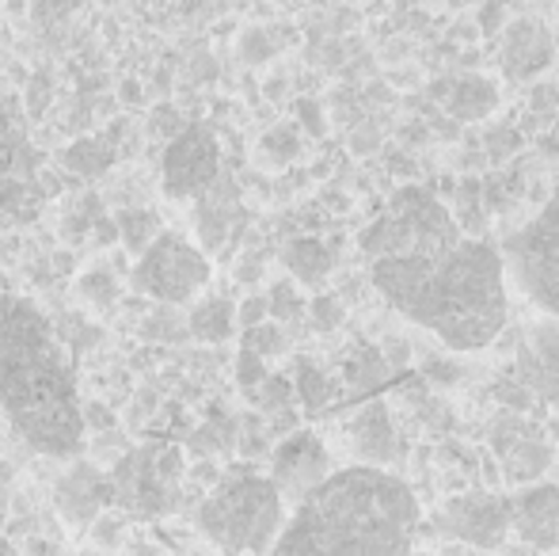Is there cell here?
Here are the masks:
<instances>
[{
	"instance_id": "1",
	"label": "cell",
	"mask_w": 559,
	"mask_h": 556,
	"mask_svg": "<svg viewBox=\"0 0 559 556\" xmlns=\"http://www.w3.org/2000/svg\"><path fill=\"white\" fill-rule=\"evenodd\" d=\"M358 248L384 301L449 351H484L507 328L502 252L461 233L445 202L427 187H400L389 214L361 233Z\"/></svg>"
},
{
	"instance_id": "2",
	"label": "cell",
	"mask_w": 559,
	"mask_h": 556,
	"mask_svg": "<svg viewBox=\"0 0 559 556\" xmlns=\"http://www.w3.org/2000/svg\"><path fill=\"white\" fill-rule=\"evenodd\" d=\"M0 412L46 458H81L84 419L73 355L31 297L0 289Z\"/></svg>"
},
{
	"instance_id": "3",
	"label": "cell",
	"mask_w": 559,
	"mask_h": 556,
	"mask_svg": "<svg viewBox=\"0 0 559 556\" xmlns=\"http://www.w3.org/2000/svg\"><path fill=\"white\" fill-rule=\"evenodd\" d=\"M419 499L396 473L350 465L328 473L282 522L263 556H412Z\"/></svg>"
},
{
	"instance_id": "4",
	"label": "cell",
	"mask_w": 559,
	"mask_h": 556,
	"mask_svg": "<svg viewBox=\"0 0 559 556\" xmlns=\"http://www.w3.org/2000/svg\"><path fill=\"white\" fill-rule=\"evenodd\" d=\"M282 522H286V499L271 476H259L251 469H233L222 476L199 507V530L225 556H263L278 537Z\"/></svg>"
},
{
	"instance_id": "5",
	"label": "cell",
	"mask_w": 559,
	"mask_h": 556,
	"mask_svg": "<svg viewBox=\"0 0 559 556\" xmlns=\"http://www.w3.org/2000/svg\"><path fill=\"white\" fill-rule=\"evenodd\" d=\"M183 450L168 442H148L130 450L107 473L111 481V507H122L138 519H156L168 514L179 499V481H183Z\"/></svg>"
},
{
	"instance_id": "6",
	"label": "cell",
	"mask_w": 559,
	"mask_h": 556,
	"mask_svg": "<svg viewBox=\"0 0 559 556\" xmlns=\"http://www.w3.org/2000/svg\"><path fill=\"white\" fill-rule=\"evenodd\" d=\"M210 282V260L199 245L183 237V233L160 229L156 240L138 256L133 263L130 286L138 294L153 297L160 305H187L206 289Z\"/></svg>"
},
{
	"instance_id": "7",
	"label": "cell",
	"mask_w": 559,
	"mask_h": 556,
	"mask_svg": "<svg viewBox=\"0 0 559 556\" xmlns=\"http://www.w3.org/2000/svg\"><path fill=\"white\" fill-rule=\"evenodd\" d=\"M502 268H510L514 282L540 309L559 317V191L530 225L507 237Z\"/></svg>"
},
{
	"instance_id": "8",
	"label": "cell",
	"mask_w": 559,
	"mask_h": 556,
	"mask_svg": "<svg viewBox=\"0 0 559 556\" xmlns=\"http://www.w3.org/2000/svg\"><path fill=\"white\" fill-rule=\"evenodd\" d=\"M222 179V141L206 122L176 130L160 156L164 194L176 202H199Z\"/></svg>"
},
{
	"instance_id": "9",
	"label": "cell",
	"mask_w": 559,
	"mask_h": 556,
	"mask_svg": "<svg viewBox=\"0 0 559 556\" xmlns=\"http://www.w3.org/2000/svg\"><path fill=\"white\" fill-rule=\"evenodd\" d=\"M510 514H514L510 496L468 492V496L449 499L445 511L438 514V530L464 545H476V549H499L507 542Z\"/></svg>"
},
{
	"instance_id": "10",
	"label": "cell",
	"mask_w": 559,
	"mask_h": 556,
	"mask_svg": "<svg viewBox=\"0 0 559 556\" xmlns=\"http://www.w3.org/2000/svg\"><path fill=\"white\" fill-rule=\"evenodd\" d=\"M332 473V458L317 430H289L271 453V481L282 499H305L324 476Z\"/></svg>"
},
{
	"instance_id": "11",
	"label": "cell",
	"mask_w": 559,
	"mask_h": 556,
	"mask_svg": "<svg viewBox=\"0 0 559 556\" xmlns=\"http://www.w3.org/2000/svg\"><path fill=\"white\" fill-rule=\"evenodd\" d=\"M499 35V69L507 81H537L545 69L556 66V35L540 15H518Z\"/></svg>"
},
{
	"instance_id": "12",
	"label": "cell",
	"mask_w": 559,
	"mask_h": 556,
	"mask_svg": "<svg viewBox=\"0 0 559 556\" xmlns=\"http://www.w3.org/2000/svg\"><path fill=\"white\" fill-rule=\"evenodd\" d=\"M518 381L533 397L559 404V324L556 320H537L530 328V340L518 347Z\"/></svg>"
},
{
	"instance_id": "13",
	"label": "cell",
	"mask_w": 559,
	"mask_h": 556,
	"mask_svg": "<svg viewBox=\"0 0 559 556\" xmlns=\"http://www.w3.org/2000/svg\"><path fill=\"white\" fill-rule=\"evenodd\" d=\"M53 499H58V511L73 527H92L111 507V481L96 465H88V461H73L69 473L58 481Z\"/></svg>"
},
{
	"instance_id": "14",
	"label": "cell",
	"mask_w": 559,
	"mask_h": 556,
	"mask_svg": "<svg viewBox=\"0 0 559 556\" xmlns=\"http://www.w3.org/2000/svg\"><path fill=\"white\" fill-rule=\"evenodd\" d=\"M514 504V514H510V527L518 530L530 549H556L559 542V488L556 484H533L530 492H522Z\"/></svg>"
},
{
	"instance_id": "15",
	"label": "cell",
	"mask_w": 559,
	"mask_h": 556,
	"mask_svg": "<svg viewBox=\"0 0 559 556\" xmlns=\"http://www.w3.org/2000/svg\"><path fill=\"white\" fill-rule=\"evenodd\" d=\"M430 99L445 107L449 119L479 122L499 107V88H495V81H487L479 73H461L430 84Z\"/></svg>"
},
{
	"instance_id": "16",
	"label": "cell",
	"mask_w": 559,
	"mask_h": 556,
	"mask_svg": "<svg viewBox=\"0 0 559 556\" xmlns=\"http://www.w3.org/2000/svg\"><path fill=\"white\" fill-rule=\"evenodd\" d=\"M346 435H350V446L361 461L384 469L389 461H396L400 442H396V427H392V416L384 409V401H366L354 419L346 423Z\"/></svg>"
},
{
	"instance_id": "17",
	"label": "cell",
	"mask_w": 559,
	"mask_h": 556,
	"mask_svg": "<svg viewBox=\"0 0 559 556\" xmlns=\"http://www.w3.org/2000/svg\"><path fill=\"white\" fill-rule=\"evenodd\" d=\"M0 171L23 179H35L38 171V153L27 138V119L12 96H0Z\"/></svg>"
},
{
	"instance_id": "18",
	"label": "cell",
	"mask_w": 559,
	"mask_h": 556,
	"mask_svg": "<svg viewBox=\"0 0 559 556\" xmlns=\"http://www.w3.org/2000/svg\"><path fill=\"white\" fill-rule=\"evenodd\" d=\"M552 461H556V450L545 442V438H540V430H537V435L522 438V442H518L514 450L502 458L499 473H502V481L514 484V488H518V484H537L540 476L552 469Z\"/></svg>"
},
{
	"instance_id": "19",
	"label": "cell",
	"mask_w": 559,
	"mask_h": 556,
	"mask_svg": "<svg viewBox=\"0 0 559 556\" xmlns=\"http://www.w3.org/2000/svg\"><path fill=\"white\" fill-rule=\"evenodd\" d=\"M282 263H286L289 275H294L297 282L317 286V282H324L328 275H332L335 248H328L320 237H294L286 245V252H282Z\"/></svg>"
},
{
	"instance_id": "20",
	"label": "cell",
	"mask_w": 559,
	"mask_h": 556,
	"mask_svg": "<svg viewBox=\"0 0 559 556\" xmlns=\"http://www.w3.org/2000/svg\"><path fill=\"white\" fill-rule=\"evenodd\" d=\"M233 214H236V191L225 184V179H217V184L199 199V237H202V245H206V248L222 245V240L228 237V222H233Z\"/></svg>"
},
{
	"instance_id": "21",
	"label": "cell",
	"mask_w": 559,
	"mask_h": 556,
	"mask_svg": "<svg viewBox=\"0 0 559 556\" xmlns=\"http://www.w3.org/2000/svg\"><path fill=\"white\" fill-rule=\"evenodd\" d=\"M38 206H43V187H38V179L4 176V171H0V229L31 222V217L38 214Z\"/></svg>"
},
{
	"instance_id": "22",
	"label": "cell",
	"mask_w": 559,
	"mask_h": 556,
	"mask_svg": "<svg viewBox=\"0 0 559 556\" xmlns=\"http://www.w3.org/2000/svg\"><path fill=\"white\" fill-rule=\"evenodd\" d=\"M389 378H392V366L384 363L381 347L361 343V347H354L350 355H346L343 381L350 393H377L381 386H389Z\"/></svg>"
},
{
	"instance_id": "23",
	"label": "cell",
	"mask_w": 559,
	"mask_h": 556,
	"mask_svg": "<svg viewBox=\"0 0 559 556\" xmlns=\"http://www.w3.org/2000/svg\"><path fill=\"white\" fill-rule=\"evenodd\" d=\"M233 324H236V309L228 297H202L191 309V317H187L191 335L202 343H225L233 335Z\"/></svg>"
},
{
	"instance_id": "24",
	"label": "cell",
	"mask_w": 559,
	"mask_h": 556,
	"mask_svg": "<svg viewBox=\"0 0 559 556\" xmlns=\"http://www.w3.org/2000/svg\"><path fill=\"white\" fill-rule=\"evenodd\" d=\"M111 164H115V145H111V138H107V134L81 138V141H73L66 153H61V168H69L73 176H81V179L104 176Z\"/></svg>"
},
{
	"instance_id": "25",
	"label": "cell",
	"mask_w": 559,
	"mask_h": 556,
	"mask_svg": "<svg viewBox=\"0 0 559 556\" xmlns=\"http://www.w3.org/2000/svg\"><path fill=\"white\" fill-rule=\"evenodd\" d=\"M294 393L309 412H324L328 404L335 401L332 378H328L317 363H309V358H297V363H294Z\"/></svg>"
},
{
	"instance_id": "26",
	"label": "cell",
	"mask_w": 559,
	"mask_h": 556,
	"mask_svg": "<svg viewBox=\"0 0 559 556\" xmlns=\"http://www.w3.org/2000/svg\"><path fill=\"white\" fill-rule=\"evenodd\" d=\"M115 229H118V245H126V252L141 256L156 240V233H160V217L153 210H122L115 217Z\"/></svg>"
},
{
	"instance_id": "27",
	"label": "cell",
	"mask_w": 559,
	"mask_h": 556,
	"mask_svg": "<svg viewBox=\"0 0 559 556\" xmlns=\"http://www.w3.org/2000/svg\"><path fill=\"white\" fill-rule=\"evenodd\" d=\"M540 427H533L530 419L522 416V412H507L502 409L499 416L491 419V427H487V442H491V453L495 458H507L510 450H514L522 438L537 435Z\"/></svg>"
},
{
	"instance_id": "28",
	"label": "cell",
	"mask_w": 559,
	"mask_h": 556,
	"mask_svg": "<svg viewBox=\"0 0 559 556\" xmlns=\"http://www.w3.org/2000/svg\"><path fill=\"white\" fill-rule=\"evenodd\" d=\"M456 210H449L453 217H461V233H468V237H479V233L487 229V217H484V187H479V179H461V187H456Z\"/></svg>"
},
{
	"instance_id": "29",
	"label": "cell",
	"mask_w": 559,
	"mask_h": 556,
	"mask_svg": "<svg viewBox=\"0 0 559 556\" xmlns=\"http://www.w3.org/2000/svg\"><path fill=\"white\" fill-rule=\"evenodd\" d=\"M259 153H263L271 164L294 161V156L301 153V130H297V122H282V127L266 130L263 141H259Z\"/></svg>"
},
{
	"instance_id": "30",
	"label": "cell",
	"mask_w": 559,
	"mask_h": 556,
	"mask_svg": "<svg viewBox=\"0 0 559 556\" xmlns=\"http://www.w3.org/2000/svg\"><path fill=\"white\" fill-rule=\"evenodd\" d=\"M251 401L259 404L263 412H289L294 409V381L289 378H282V374H266L263 381H259L255 389H251Z\"/></svg>"
},
{
	"instance_id": "31",
	"label": "cell",
	"mask_w": 559,
	"mask_h": 556,
	"mask_svg": "<svg viewBox=\"0 0 559 556\" xmlns=\"http://www.w3.org/2000/svg\"><path fill=\"white\" fill-rule=\"evenodd\" d=\"M240 347L255 351L259 358H274L286 351V332H282L278 324H271V320H263V324H255V328H243Z\"/></svg>"
},
{
	"instance_id": "32",
	"label": "cell",
	"mask_w": 559,
	"mask_h": 556,
	"mask_svg": "<svg viewBox=\"0 0 559 556\" xmlns=\"http://www.w3.org/2000/svg\"><path fill=\"white\" fill-rule=\"evenodd\" d=\"M522 149V134H518V127H507V122H499V127H487L484 134V153L491 156L495 164L510 161V156Z\"/></svg>"
},
{
	"instance_id": "33",
	"label": "cell",
	"mask_w": 559,
	"mask_h": 556,
	"mask_svg": "<svg viewBox=\"0 0 559 556\" xmlns=\"http://www.w3.org/2000/svg\"><path fill=\"white\" fill-rule=\"evenodd\" d=\"M305 309H309V320H312V328H317V332H335V328L346 320V309H343V301H338L335 294L312 297Z\"/></svg>"
},
{
	"instance_id": "34",
	"label": "cell",
	"mask_w": 559,
	"mask_h": 556,
	"mask_svg": "<svg viewBox=\"0 0 559 556\" xmlns=\"http://www.w3.org/2000/svg\"><path fill=\"white\" fill-rule=\"evenodd\" d=\"M266 305H271V317H278V320H294L305 312V301L294 282H278V286L271 289V297H266Z\"/></svg>"
},
{
	"instance_id": "35",
	"label": "cell",
	"mask_w": 559,
	"mask_h": 556,
	"mask_svg": "<svg viewBox=\"0 0 559 556\" xmlns=\"http://www.w3.org/2000/svg\"><path fill=\"white\" fill-rule=\"evenodd\" d=\"M266 374H271V370H266V358H259L255 351L240 347V355H236V386H240L243 393H251V389H255Z\"/></svg>"
},
{
	"instance_id": "36",
	"label": "cell",
	"mask_w": 559,
	"mask_h": 556,
	"mask_svg": "<svg viewBox=\"0 0 559 556\" xmlns=\"http://www.w3.org/2000/svg\"><path fill=\"white\" fill-rule=\"evenodd\" d=\"M81 294H84V301H96V309H99V305H111L118 297V282L107 275V271H88V275L81 279Z\"/></svg>"
},
{
	"instance_id": "37",
	"label": "cell",
	"mask_w": 559,
	"mask_h": 556,
	"mask_svg": "<svg viewBox=\"0 0 559 556\" xmlns=\"http://www.w3.org/2000/svg\"><path fill=\"white\" fill-rule=\"evenodd\" d=\"M122 530H126V519L122 514H99L96 522H92V542L99 545V549H115L118 542H122Z\"/></svg>"
},
{
	"instance_id": "38",
	"label": "cell",
	"mask_w": 559,
	"mask_h": 556,
	"mask_svg": "<svg viewBox=\"0 0 559 556\" xmlns=\"http://www.w3.org/2000/svg\"><path fill=\"white\" fill-rule=\"evenodd\" d=\"M556 111H559V88L556 84H537V88L530 92V115L548 122V119H556Z\"/></svg>"
},
{
	"instance_id": "39",
	"label": "cell",
	"mask_w": 559,
	"mask_h": 556,
	"mask_svg": "<svg viewBox=\"0 0 559 556\" xmlns=\"http://www.w3.org/2000/svg\"><path fill=\"white\" fill-rule=\"evenodd\" d=\"M423 381H427V386H456V381L464 378L461 374V366L456 363H449V358H427V363H423Z\"/></svg>"
},
{
	"instance_id": "40",
	"label": "cell",
	"mask_w": 559,
	"mask_h": 556,
	"mask_svg": "<svg viewBox=\"0 0 559 556\" xmlns=\"http://www.w3.org/2000/svg\"><path fill=\"white\" fill-rule=\"evenodd\" d=\"M495 397H499V404L507 412H530L533 401H537L522 381H502V386H495Z\"/></svg>"
},
{
	"instance_id": "41",
	"label": "cell",
	"mask_w": 559,
	"mask_h": 556,
	"mask_svg": "<svg viewBox=\"0 0 559 556\" xmlns=\"http://www.w3.org/2000/svg\"><path fill=\"white\" fill-rule=\"evenodd\" d=\"M507 27V4L502 0H484L476 12V35H499Z\"/></svg>"
},
{
	"instance_id": "42",
	"label": "cell",
	"mask_w": 559,
	"mask_h": 556,
	"mask_svg": "<svg viewBox=\"0 0 559 556\" xmlns=\"http://www.w3.org/2000/svg\"><path fill=\"white\" fill-rule=\"evenodd\" d=\"M266 317H271V305H266V297H263V294H251V297H243V301L236 305V320H240L243 328L263 324Z\"/></svg>"
},
{
	"instance_id": "43",
	"label": "cell",
	"mask_w": 559,
	"mask_h": 556,
	"mask_svg": "<svg viewBox=\"0 0 559 556\" xmlns=\"http://www.w3.org/2000/svg\"><path fill=\"white\" fill-rule=\"evenodd\" d=\"M297 127H305L312 138H324L328 122H324V111H320L317 99H297Z\"/></svg>"
},
{
	"instance_id": "44",
	"label": "cell",
	"mask_w": 559,
	"mask_h": 556,
	"mask_svg": "<svg viewBox=\"0 0 559 556\" xmlns=\"http://www.w3.org/2000/svg\"><path fill=\"white\" fill-rule=\"evenodd\" d=\"M415 412H419V419L427 423L430 430H449V427H453V412L445 409V401H435V397H427V401H423Z\"/></svg>"
},
{
	"instance_id": "45",
	"label": "cell",
	"mask_w": 559,
	"mask_h": 556,
	"mask_svg": "<svg viewBox=\"0 0 559 556\" xmlns=\"http://www.w3.org/2000/svg\"><path fill=\"white\" fill-rule=\"evenodd\" d=\"M274 54V43L263 35V31H248L243 35V58L251 61V66H259V61H266Z\"/></svg>"
},
{
	"instance_id": "46",
	"label": "cell",
	"mask_w": 559,
	"mask_h": 556,
	"mask_svg": "<svg viewBox=\"0 0 559 556\" xmlns=\"http://www.w3.org/2000/svg\"><path fill=\"white\" fill-rule=\"evenodd\" d=\"M350 149L358 156H366V153H377L381 149V130L373 127V122H361V127H354V134H350Z\"/></svg>"
},
{
	"instance_id": "47",
	"label": "cell",
	"mask_w": 559,
	"mask_h": 556,
	"mask_svg": "<svg viewBox=\"0 0 559 556\" xmlns=\"http://www.w3.org/2000/svg\"><path fill=\"white\" fill-rule=\"evenodd\" d=\"M400 393H404V401L412 404V409H419V404L430 397V386H427V381H423V374L407 370L404 378H400Z\"/></svg>"
},
{
	"instance_id": "48",
	"label": "cell",
	"mask_w": 559,
	"mask_h": 556,
	"mask_svg": "<svg viewBox=\"0 0 559 556\" xmlns=\"http://www.w3.org/2000/svg\"><path fill=\"white\" fill-rule=\"evenodd\" d=\"M381 355L392 370H407V363H412V347H407V340H400V335H389V340H384Z\"/></svg>"
},
{
	"instance_id": "49",
	"label": "cell",
	"mask_w": 559,
	"mask_h": 556,
	"mask_svg": "<svg viewBox=\"0 0 559 556\" xmlns=\"http://www.w3.org/2000/svg\"><path fill=\"white\" fill-rule=\"evenodd\" d=\"M389 168H392V176L412 179V184H415V176H419V164H415L407 153H392V156H389Z\"/></svg>"
},
{
	"instance_id": "50",
	"label": "cell",
	"mask_w": 559,
	"mask_h": 556,
	"mask_svg": "<svg viewBox=\"0 0 559 556\" xmlns=\"http://www.w3.org/2000/svg\"><path fill=\"white\" fill-rule=\"evenodd\" d=\"M92 237H96L99 248L107 245H118V229H115V217H96V225H92Z\"/></svg>"
},
{
	"instance_id": "51",
	"label": "cell",
	"mask_w": 559,
	"mask_h": 556,
	"mask_svg": "<svg viewBox=\"0 0 559 556\" xmlns=\"http://www.w3.org/2000/svg\"><path fill=\"white\" fill-rule=\"evenodd\" d=\"M366 104L369 107L392 104V88H389V84H369V88H366Z\"/></svg>"
},
{
	"instance_id": "52",
	"label": "cell",
	"mask_w": 559,
	"mask_h": 556,
	"mask_svg": "<svg viewBox=\"0 0 559 556\" xmlns=\"http://www.w3.org/2000/svg\"><path fill=\"white\" fill-rule=\"evenodd\" d=\"M537 149L545 156H559V130H548V134L537 138Z\"/></svg>"
},
{
	"instance_id": "53",
	"label": "cell",
	"mask_w": 559,
	"mask_h": 556,
	"mask_svg": "<svg viewBox=\"0 0 559 556\" xmlns=\"http://www.w3.org/2000/svg\"><path fill=\"white\" fill-rule=\"evenodd\" d=\"M435 134H442V138H449V141L461 138V122H456V119H438V122H435Z\"/></svg>"
},
{
	"instance_id": "54",
	"label": "cell",
	"mask_w": 559,
	"mask_h": 556,
	"mask_svg": "<svg viewBox=\"0 0 559 556\" xmlns=\"http://www.w3.org/2000/svg\"><path fill=\"white\" fill-rule=\"evenodd\" d=\"M427 134H430V130H427V122H419V119H415V122H407V127H404V138H407V141H423Z\"/></svg>"
},
{
	"instance_id": "55",
	"label": "cell",
	"mask_w": 559,
	"mask_h": 556,
	"mask_svg": "<svg viewBox=\"0 0 559 556\" xmlns=\"http://www.w3.org/2000/svg\"><path fill=\"white\" fill-rule=\"evenodd\" d=\"M0 556H27V553H20V549H15V545H12V542H8L4 534H0Z\"/></svg>"
},
{
	"instance_id": "56",
	"label": "cell",
	"mask_w": 559,
	"mask_h": 556,
	"mask_svg": "<svg viewBox=\"0 0 559 556\" xmlns=\"http://www.w3.org/2000/svg\"><path fill=\"white\" fill-rule=\"evenodd\" d=\"M507 556H530V553H525V549H507Z\"/></svg>"
},
{
	"instance_id": "57",
	"label": "cell",
	"mask_w": 559,
	"mask_h": 556,
	"mask_svg": "<svg viewBox=\"0 0 559 556\" xmlns=\"http://www.w3.org/2000/svg\"><path fill=\"white\" fill-rule=\"evenodd\" d=\"M552 35H556V61H559V27L552 31Z\"/></svg>"
},
{
	"instance_id": "58",
	"label": "cell",
	"mask_w": 559,
	"mask_h": 556,
	"mask_svg": "<svg viewBox=\"0 0 559 556\" xmlns=\"http://www.w3.org/2000/svg\"><path fill=\"white\" fill-rule=\"evenodd\" d=\"M502 4H514V0H502Z\"/></svg>"
},
{
	"instance_id": "59",
	"label": "cell",
	"mask_w": 559,
	"mask_h": 556,
	"mask_svg": "<svg viewBox=\"0 0 559 556\" xmlns=\"http://www.w3.org/2000/svg\"><path fill=\"white\" fill-rule=\"evenodd\" d=\"M556 549H559V542H556Z\"/></svg>"
}]
</instances>
